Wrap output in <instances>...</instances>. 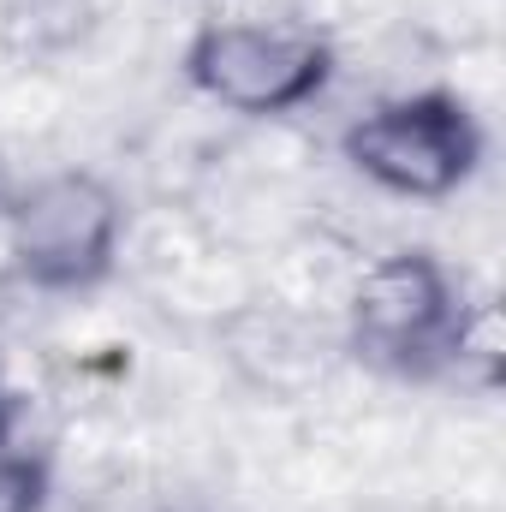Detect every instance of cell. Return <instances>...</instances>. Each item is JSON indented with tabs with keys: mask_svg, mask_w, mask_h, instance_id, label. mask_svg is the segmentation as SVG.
Here are the masks:
<instances>
[{
	"mask_svg": "<svg viewBox=\"0 0 506 512\" xmlns=\"http://www.w3.org/2000/svg\"><path fill=\"white\" fill-rule=\"evenodd\" d=\"M120 233H126V209L96 173H48L12 203L18 274L42 292L96 286L120 256Z\"/></svg>",
	"mask_w": 506,
	"mask_h": 512,
	"instance_id": "cell-3",
	"label": "cell"
},
{
	"mask_svg": "<svg viewBox=\"0 0 506 512\" xmlns=\"http://www.w3.org/2000/svg\"><path fill=\"white\" fill-rule=\"evenodd\" d=\"M48 495V465L24 441V429L0 411V512H36Z\"/></svg>",
	"mask_w": 506,
	"mask_h": 512,
	"instance_id": "cell-5",
	"label": "cell"
},
{
	"mask_svg": "<svg viewBox=\"0 0 506 512\" xmlns=\"http://www.w3.org/2000/svg\"><path fill=\"white\" fill-rule=\"evenodd\" d=\"M459 310L465 304H459L453 274L423 251H399L376 262L352 298L358 346L393 370H429L435 358H447L459 334Z\"/></svg>",
	"mask_w": 506,
	"mask_h": 512,
	"instance_id": "cell-4",
	"label": "cell"
},
{
	"mask_svg": "<svg viewBox=\"0 0 506 512\" xmlns=\"http://www.w3.org/2000/svg\"><path fill=\"white\" fill-rule=\"evenodd\" d=\"M185 78L233 114L280 120L328 90L334 48L286 18H221L185 48Z\"/></svg>",
	"mask_w": 506,
	"mask_h": 512,
	"instance_id": "cell-1",
	"label": "cell"
},
{
	"mask_svg": "<svg viewBox=\"0 0 506 512\" xmlns=\"http://www.w3.org/2000/svg\"><path fill=\"white\" fill-rule=\"evenodd\" d=\"M346 161L393 197H447L483 161L477 114L447 90H417L370 108L340 137Z\"/></svg>",
	"mask_w": 506,
	"mask_h": 512,
	"instance_id": "cell-2",
	"label": "cell"
}]
</instances>
